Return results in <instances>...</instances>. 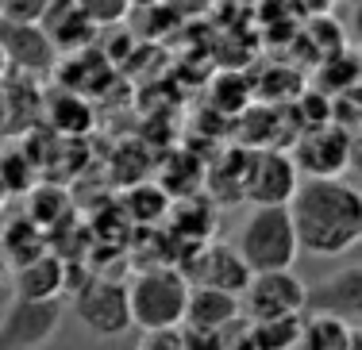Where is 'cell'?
I'll list each match as a JSON object with an SVG mask.
<instances>
[{"label":"cell","instance_id":"cell-1","mask_svg":"<svg viewBox=\"0 0 362 350\" xmlns=\"http://www.w3.org/2000/svg\"><path fill=\"white\" fill-rule=\"evenodd\" d=\"M300 251L335 258L362 243V193L343 177H308L289 200Z\"/></svg>","mask_w":362,"mask_h":350},{"label":"cell","instance_id":"cell-2","mask_svg":"<svg viewBox=\"0 0 362 350\" xmlns=\"http://www.w3.org/2000/svg\"><path fill=\"white\" fill-rule=\"evenodd\" d=\"M243 262L258 270H289L300 258V239L289 204H255L235 239Z\"/></svg>","mask_w":362,"mask_h":350},{"label":"cell","instance_id":"cell-3","mask_svg":"<svg viewBox=\"0 0 362 350\" xmlns=\"http://www.w3.org/2000/svg\"><path fill=\"white\" fill-rule=\"evenodd\" d=\"M189 289L193 281L181 273V266H146L132 277L127 293H132V320L139 331L154 327H174L185 320Z\"/></svg>","mask_w":362,"mask_h":350},{"label":"cell","instance_id":"cell-4","mask_svg":"<svg viewBox=\"0 0 362 350\" xmlns=\"http://www.w3.org/2000/svg\"><path fill=\"white\" fill-rule=\"evenodd\" d=\"M62 327L58 296H12L0 315V350L47 346Z\"/></svg>","mask_w":362,"mask_h":350},{"label":"cell","instance_id":"cell-5","mask_svg":"<svg viewBox=\"0 0 362 350\" xmlns=\"http://www.w3.org/2000/svg\"><path fill=\"white\" fill-rule=\"evenodd\" d=\"M74 308L81 315V323L100 339H119L124 331L135 327L132 320V293H127L124 281L112 277H93L77 289Z\"/></svg>","mask_w":362,"mask_h":350},{"label":"cell","instance_id":"cell-6","mask_svg":"<svg viewBox=\"0 0 362 350\" xmlns=\"http://www.w3.org/2000/svg\"><path fill=\"white\" fill-rule=\"evenodd\" d=\"M247 320H278V315H305L308 312V285L289 270H258L251 285L243 289Z\"/></svg>","mask_w":362,"mask_h":350},{"label":"cell","instance_id":"cell-7","mask_svg":"<svg viewBox=\"0 0 362 350\" xmlns=\"http://www.w3.org/2000/svg\"><path fill=\"white\" fill-rule=\"evenodd\" d=\"M239 312H243V296L228 293V289H212V285H193L189 289V304H185V320H181L185 343L220 346V327L231 323Z\"/></svg>","mask_w":362,"mask_h":350},{"label":"cell","instance_id":"cell-8","mask_svg":"<svg viewBox=\"0 0 362 350\" xmlns=\"http://www.w3.org/2000/svg\"><path fill=\"white\" fill-rule=\"evenodd\" d=\"M300 189V166L293 150L262 147L251 155L247 174V200L251 204H289Z\"/></svg>","mask_w":362,"mask_h":350},{"label":"cell","instance_id":"cell-9","mask_svg":"<svg viewBox=\"0 0 362 350\" xmlns=\"http://www.w3.org/2000/svg\"><path fill=\"white\" fill-rule=\"evenodd\" d=\"M193 285H212V289H228V293L243 296V289L251 285V266L243 262L239 246H228V243H197V254L181 266Z\"/></svg>","mask_w":362,"mask_h":350},{"label":"cell","instance_id":"cell-10","mask_svg":"<svg viewBox=\"0 0 362 350\" xmlns=\"http://www.w3.org/2000/svg\"><path fill=\"white\" fill-rule=\"evenodd\" d=\"M0 42H4L8 66L16 73H47V70H54L58 54H62L42 23L0 20Z\"/></svg>","mask_w":362,"mask_h":350},{"label":"cell","instance_id":"cell-11","mask_svg":"<svg viewBox=\"0 0 362 350\" xmlns=\"http://www.w3.org/2000/svg\"><path fill=\"white\" fill-rule=\"evenodd\" d=\"M293 158L305 177H339L351 162V135L332 123L313 127L293 143Z\"/></svg>","mask_w":362,"mask_h":350},{"label":"cell","instance_id":"cell-12","mask_svg":"<svg viewBox=\"0 0 362 350\" xmlns=\"http://www.w3.org/2000/svg\"><path fill=\"white\" fill-rule=\"evenodd\" d=\"M308 312H335L343 320H362V266H343L308 289Z\"/></svg>","mask_w":362,"mask_h":350},{"label":"cell","instance_id":"cell-13","mask_svg":"<svg viewBox=\"0 0 362 350\" xmlns=\"http://www.w3.org/2000/svg\"><path fill=\"white\" fill-rule=\"evenodd\" d=\"M42 28H47V35L54 39L58 50H81L89 47L93 31H97V23L85 16V8L77 4V0H50L47 16H42Z\"/></svg>","mask_w":362,"mask_h":350},{"label":"cell","instance_id":"cell-14","mask_svg":"<svg viewBox=\"0 0 362 350\" xmlns=\"http://www.w3.org/2000/svg\"><path fill=\"white\" fill-rule=\"evenodd\" d=\"M66 289V266L58 254L42 251L39 258L12 270V296H58Z\"/></svg>","mask_w":362,"mask_h":350},{"label":"cell","instance_id":"cell-15","mask_svg":"<svg viewBox=\"0 0 362 350\" xmlns=\"http://www.w3.org/2000/svg\"><path fill=\"white\" fill-rule=\"evenodd\" d=\"M300 346L305 350H351V320L335 312H313L300 327Z\"/></svg>","mask_w":362,"mask_h":350},{"label":"cell","instance_id":"cell-16","mask_svg":"<svg viewBox=\"0 0 362 350\" xmlns=\"http://www.w3.org/2000/svg\"><path fill=\"white\" fill-rule=\"evenodd\" d=\"M300 327L305 315H278V320H251L247 323V343L243 346H274V350H293L300 346Z\"/></svg>","mask_w":362,"mask_h":350},{"label":"cell","instance_id":"cell-17","mask_svg":"<svg viewBox=\"0 0 362 350\" xmlns=\"http://www.w3.org/2000/svg\"><path fill=\"white\" fill-rule=\"evenodd\" d=\"M247 174H251V150H228L209 166L212 196H247Z\"/></svg>","mask_w":362,"mask_h":350},{"label":"cell","instance_id":"cell-18","mask_svg":"<svg viewBox=\"0 0 362 350\" xmlns=\"http://www.w3.org/2000/svg\"><path fill=\"white\" fill-rule=\"evenodd\" d=\"M124 204H127V212H132L135 224H158L162 216H170V193L162 189V185L135 181Z\"/></svg>","mask_w":362,"mask_h":350},{"label":"cell","instance_id":"cell-19","mask_svg":"<svg viewBox=\"0 0 362 350\" xmlns=\"http://www.w3.org/2000/svg\"><path fill=\"white\" fill-rule=\"evenodd\" d=\"M77 4L85 8V16H89L97 28H112V23H119L132 12L135 0H77Z\"/></svg>","mask_w":362,"mask_h":350},{"label":"cell","instance_id":"cell-20","mask_svg":"<svg viewBox=\"0 0 362 350\" xmlns=\"http://www.w3.org/2000/svg\"><path fill=\"white\" fill-rule=\"evenodd\" d=\"M143 346L146 350H185V327L174 323V327H154V331H143Z\"/></svg>","mask_w":362,"mask_h":350},{"label":"cell","instance_id":"cell-21","mask_svg":"<svg viewBox=\"0 0 362 350\" xmlns=\"http://www.w3.org/2000/svg\"><path fill=\"white\" fill-rule=\"evenodd\" d=\"M50 0H4V16L0 20H23V23H39L47 16Z\"/></svg>","mask_w":362,"mask_h":350},{"label":"cell","instance_id":"cell-22","mask_svg":"<svg viewBox=\"0 0 362 350\" xmlns=\"http://www.w3.org/2000/svg\"><path fill=\"white\" fill-rule=\"evenodd\" d=\"M166 8H177V12H201L209 0H162Z\"/></svg>","mask_w":362,"mask_h":350},{"label":"cell","instance_id":"cell-23","mask_svg":"<svg viewBox=\"0 0 362 350\" xmlns=\"http://www.w3.org/2000/svg\"><path fill=\"white\" fill-rule=\"evenodd\" d=\"M351 350H362V323L351 320Z\"/></svg>","mask_w":362,"mask_h":350},{"label":"cell","instance_id":"cell-24","mask_svg":"<svg viewBox=\"0 0 362 350\" xmlns=\"http://www.w3.org/2000/svg\"><path fill=\"white\" fill-rule=\"evenodd\" d=\"M4 273H8V277H12V262H8L4 246H0V277H4Z\"/></svg>","mask_w":362,"mask_h":350},{"label":"cell","instance_id":"cell-25","mask_svg":"<svg viewBox=\"0 0 362 350\" xmlns=\"http://www.w3.org/2000/svg\"><path fill=\"white\" fill-rule=\"evenodd\" d=\"M12 70V66H8V54H4V42H0V81H4V73Z\"/></svg>","mask_w":362,"mask_h":350},{"label":"cell","instance_id":"cell-26","mask_svg":"<svg viewBox=\"0 0 362 350\" xmlns=\"http://www.w3.org/2000/svg\"><path fill=\"white\" fill-rule=\"evenodd\" d=\"M4 108H8V100H4V92H0V119H4Z\"/></svg>","mask_w":362,"mask_h":350},{"label":"cell","instance_id":"cell-27","mask_svg":"<svg viewBox=\"0 0 362 350\" xmlns=\"http://www.w3.org/2000/svg\"><path fill=\"white\" fill-rule=\"evenodd\" d=\"M0 16H4V0H0Z\"/></svg>","mask_w":362,"mask_h":350},{"label":"cell","instance_id":"cell-28","mask_svg":"<svg viewBox=\"0 0 362 350\" xmlns=\"http://www.w3.org/2000/svg\"><path fill=\"white\" fill-rule=\"evenodd\" d=\"M139 4H146V0H135V8H139Z\"/></svg>","mask_w":362,"mask_h":350}]
</instances>
